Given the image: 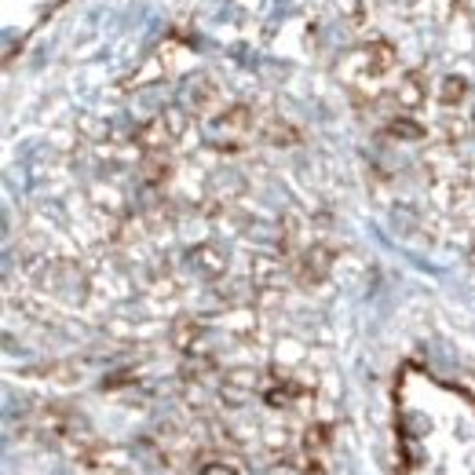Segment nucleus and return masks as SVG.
Wrapping results in <instances>:
<instances>
[{
	"mask_svg": "<svg viewBox=\"0 0 475 475\" xmlns=\"http://www.w3.org/2000/svg\"><path fill=\"white\" fill-rule=\"evenodd\" d=\"M403 95L410 99V107H413V102H417V99H421V84H417V81H410V84H406V92H403Z\"/></svg>",
	"mask_w": 475,
	"mask_h": 475,
	"instance_id": "f03ea898",
	"label": "nucleus"
},
{
	"mask_svg": "<svg viewBox=\"0 0 475 475\" xmlns=\"http://www.w3.org/2000/svg\"><path fill=\"white\" fill-rule=\"evenodd\" d=\"M461 95H465V81H461V77H446V84H442V102H446V107H453Z\"/></svg>",
	"mask_w": 475,
	"mask_h": 475,
	"instance_id": "f257e3e1",
	"label": "nucleus"
}]
</instances>
